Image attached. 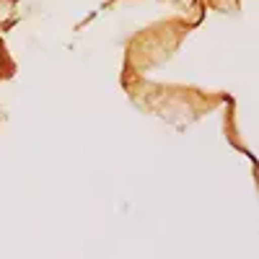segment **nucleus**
Listing matches in <instances>:
<instances>
[{"mask_svg":"<svg viewBox=\"0 0 259 259\" xmlns=\"http://www.w3.org/2000/svg\"><path fill=\"white\" fill-rule=\"evenodd\" d=\"M3 60H6V57H3V47H0V68H3Z\"/></svg>","mask_w":259,"mask_h":259,"instance_id":"obj_1","label":"nucleus"}]
</instances>
